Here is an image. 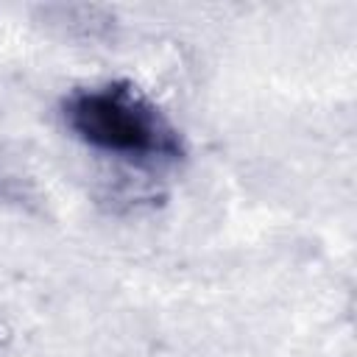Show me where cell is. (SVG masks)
I'll return each instance as SVG.
<instances>
[{
    "instance_id": "6da1fadb",
    "label": "cell",
    "mask_w": 357,
    "mask_h": 357,
    "mask_svg": "<svg viewBox=\"0 0 357 357\" xmlns=\"http://www.w3.org/2000/svg\"><path fill=\"white\" fill-rule=\"evenodd\" d=\"M61 112L70 131L98 151L139 159H178L184 153L173 123L134 81L78 89L64 100Z\"/></svg>"
}]
</instances>
